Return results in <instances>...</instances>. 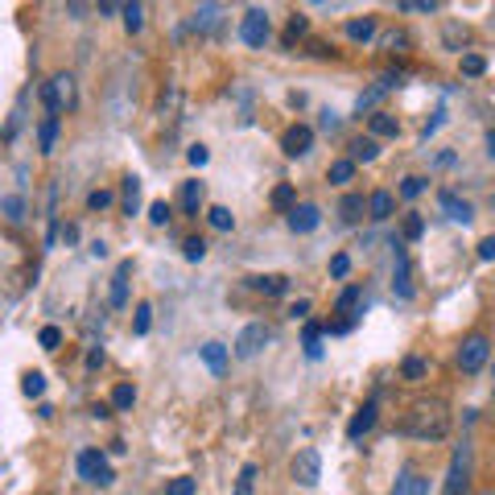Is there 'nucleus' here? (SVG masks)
I'll list each match as a JSON object with an SVG mask.
<instances>
[{
	"instance_id": "obj_38",
	"label": "nucleus",
	"mask_w": 495,
	"mask_h": 495,
	"mask_svg": "<svg viewBox=\"0 0 495 495\" xmlns=\"http://www.w3.org/2000/svg\"><path fill=\"white\" fill-rule=\"evenodd\" d=\"M421 231H425V219L413 211V215H405V239H421Z\"/></svg>"
},
{
	"instance_id": "obj_17",
	"label": "nucleus",
	"mask_w": 495,
	"mask_h": 495,
	"mask_svg": "<svg viewBox=\"0 0 495 495\" xmlns=\"http://www.w3.org/2000/svg\"><path fill=\"white\" fill-rule=\"evenodd\" d=\"M198 356H203V364L211 367L215 376H223V367H227V347H223V343H206Z\"/></svg>"
},
{
	"instance_id": "obj_30",
	"label": "nucleus",
	"mask_w": 495,
	"mask_h": 495,
	"mask_svg": "<svg viewBox=\"0 0 495 495\" xmlns=\"http://www.w3.org/2000/svg\"><path fill=\"white\" fill-rule=\"evenodd\" d=\"M318 339H323V326H318V323H306L302 343H306V356H310V359H318V351H323V347H318Z\"/></svg>"
},
{
	"instance_id": "obj_27",
	"label": "nucleus",
	"mask_w": 495,
	"mask_h": 495,
	"mask_svg": "<svg viewBox=\"0 0 495 495\" xmlns=\"http://www.w3.org/2000/svg\"><path fill=\"white\" fill-rule=\"evenodd\" d=\"M252 487H256V463H244V466H239V479H236V491H231V495H252Z\"/></svg>"
},
{
	"instance_id": "obj_10",
	"label": "nucleus",
	"mask_w": 495,
	"mask_h": 495,
	"mask_svg": "<svg viewBox=\"0 0 495 495\" xmlns=\"http://www.w3.org/2000/svg\"><path fill=\"white\" fill-rule=\"evenodd\" d=\"M359 310H364V289H359V285H347V289L339 293V302H334V314H343L339 323L356 326V314Z\"/></svg>"
},
{
	"instance_id": "obj_34",
	"label": "nucleus",
	"mask_w": 495,
	"mask_h": 495,
	"mask_svg": "<svg viewBox=\"0 0 495 495\" xmlns=\"http://www.w3.org/2000/svg\"><path fill=\"white\" fill-rule=\"evenodd\" d=\"M306 29H310V21H306V17H289V25H285V38H281V42H285V46H293V42H298V38H302Z\"/></svg>"
},
{
	"instance_id": "obj_33",
	"label": "nucleus",
	"mask_w": 495,
	"mask_h": 495,
	"mask_svg": "<svg viewBox=\"0 0 495 495\" xmlns=\"http://www.w3.org/2000/svg\"><path fill=\"white\" fill-rule=\"evenodd\" d=\"M55 140H58V116H46L42 120V153L55 149Z\"/></svg>"
},
{
	"instance_id": "obj_26",
	"label": "nucleus",
	"mask_w": 495,
	"mask_h": 495,
	"mask_svg": "<svg viewBox=\"0 0 495 495\" xmlns=\"http://www.w3.org/2000/svg\"><path fill=\"white\" fill-rule=\"evenodd\" d=\"M132 405H137V388H132V384L112 388V409H132Z\"/></svg>"
},
{
	"instance_id": "obj_40",
	"label": "nucleus",
	"mask_w": 495,
	"mask_h": 495,
	"mask_svg": "<svg viewBox=\"0 0 495 495\" xmlns=\"http://www.w3.org/2000/svg\"><path fill=\"white\" fill-rule=\"evenodd\" d=\"M38 343H42V347H46V351H55V347H58V343H63V331H58V326H46V331H42V334H38Z\"/></svg>"
},
{
	"instance_id": "obj_16",
	"label": "nucleus",
	"mask_w": 495,
	"mask_h": 495,
	"mask_svg": "<svg viewBox=\"0 0 495 495\" xmlns=\"http://www.w3.org/2000/svg\"><path fill=\"white\" fill-rule=\"evenodd\" d=\"M252 289H256V293H269V298H281V293L289 289V281L281 277V273H269V277H252Z\"/></svg>"
},
{
	"instance_id": "obj_49",
	"label": "nucleus",
	"mask_w": 495,
	"mask_h": 495,
	"mask_svg": "<svg viewBox=\"0 0 495 495\" xmlns=\"http://www.w3.org/2000/svg\"><path fill=\"white\" fill-rule=\"evenodd\" d=\"M289 314H293V318H306V314H310V302H298Z\"/></svg>"
},
{
	"instance_id": "obj_46",
	"label": "nucleus",
	"mask_w": 495,
	"mask_h": 495,
	"mask_svg": "<svg viewBox=\"0 0 495 495\" xmlns=\"http://www.w3.org/2000/svg\"><path fill=\"white\" fill-rule=\"evenodd\" d=\"M347 273H351V256H343V252H339V256L331 260V277H347Z\"/></svg>"
},
{
	"instance_id": "obj_28",
	"label": "nucleus",
	"mask_w": 495,
	"mask_h": 495,
	"mask_svg": "<svg viewBox=\"0 0 495 495\" xmlns=\"http://www.w3.org/2000/svg\"><path fill=\"white\" fill-rule=\"evenodd\" d=\"M351 178H356V162H351V157H343V162H334V165H331V182H334V186H347Z\"/></svg>"
},
{
	"instance_id": "obj_4",
	"label": "nucleus",
	"mask_w": 495,
	"mask_h": 495,
	"mask_svg": "<svg viewBox=\"0 0 495 495\" xmlns=\"http://www.w3.org/2000/svg\"><path fill=\"white\" fill-rule=\"evenodd\" d=\"M269 33H273L269 13H264V9H248L244 13V21H239V38H244L252 50H260V46L269 42Z\"/></svg>"
},
{
	"instance_id": "obj_25",
	"label": "nucleus",
	"mask_w": 495,
	"mask_h": 495,
	"mask_svg": "<svg viewBox=\"0 0 495 495\" xmlns=\"http://www.w3.org/2000/svg\"><path fill=\"white\" fill-rule=\"evenodd\" d=\"M215 21H219V4H203V9H194V17H190L194 29H215Z\"/></svg>"
},
{
	"instance_id": "obj_29",
	"label": "nucleus",
	"mask_w": 495,
	"mask_h": 495,
	"mask_svg": "<svg viewBox=\"0 0 495 495\" xmlns=\"http://www.w3.org/2000/svg\"><path fill=\"white\" fill-rule=\"evenodd\" d=\"M206 219H211V227H215V231H231V227H236V215H231L227 206H211V211H206Z\"/></svg>"
},
{
	"instance_id": "obj_14",
	"label": "nucleus",
	"mask_w": 495,
	"mask_h": 495,
	"mask_svg": "<svg viewBox=\"0 0 495 495\" xmlns=\"http://www.w3.org/2000/svg\"><path fill=\"white\" fill-rule=\"evenodd\" d=\"M438 203H441V211H446L450 219H458V223H471V219H474L471 203H463V198H458L454 190H441V194H438Z\"/></svg>"
},
{
	"instance_id": "obj_37",
	"label": "nucleus",
	"mask_w": 495,
	"mask_h": 495,
	"mask_svg": "<svg viewBox=\"0 0 495 495\" xmlns=\"http://www.w3.org/2000/svg\"><path fill=\"white\" fill-rule=\"evenodd\" d=\"M487 71V63H483V55H463V75H471V79H479Z\"/></svg>"
},
{
	"instance_id": "obj_22",
	"label": "nucleus",
	"mask_w": 495,
	"mask_h": 495,
	"mask_svg": "<svg viewBox=\"0 0 495 495\" xmlns=\"http://www.w3.org/2000/svg\"><path fill=\"white\" fill-rule=\"evenodd\" d=\"M198 206H203V182H186L182 186V211L186 215H198Z\"/></svg>"
},
{
	"instance_id": "obj_42",
	"label": "nucleus",
	"mask_w": 495,
	"mask_h": 495,
	"mask_svg": "<svg viewBox=\"0 0 495 495\" xmlns=\"http://www.w3.org/2000/svg\"><path fill=\"white\" fill-rule=\"evenodd\" d=\"M421 190H425V178H417V173H413V178H405V182H400V194H405V198H417Z\"/></svg>"
},
{
	"instance_id": "obj_6",
	"label": "nucleus",
	"mask_w": 495,
	"mask_h": 495,
	"mask_svg": "<svg viewBox=\"0 0 495 495\" xmlns=\"http://www.w3.org/2000/svg\"><path fill=\"white\" fill-rule=\"evenodd\" d=\"M487 356H491V343H487L483 334H471V339H463V347H458V367H463L466 376H474V372L487 364Z\"/></svg>"
},
{
	"instance_id": "obj_13",
	"label": "nucleus",
	"mask_w": 495,
	"mask_h": 495,
	"mask_svg": "<svg viewBox=\"0 0 495 495\" xmlns=\"http://www.w3.org/2000/svg\"><path fill=\"white\" fill-rule=\"evenodd\" d=\"M318 223H323V215H318V206H314V203H302V206H293V211H289V227L298 231V236L314 231Z\"/></svg>"
},
{
	"instance_id": "obj_51",
	"label": "nucleus",
	"mask_w": 495,
	"mask_h": 495,
	"mask_svg": "<svg viewBox=\"0 0 495 495\" xmlns=\"http://www.w3.org/2000/svg\"><path fill=\"white\" fill-rule=\"evenodd\" d=\"M491 376H495V367H491Z\"/></svg>"
},
{
	"instance_id": "obj_44",
	"label": "nucleus",
	"mask_w": 495,
	"mask_h": 495,
	"mask_svg": "<svg viewBox=\"0 0 495 495\" xmlns=\"http://www.w3.org/2000/svg\"><path fill=\"white\" fill-rule=\"evenodd\" d=\"M186 260H203L206 256V244H203V239H198V236H194V239H186Z\"/></svg>"
},
{
	"instance_id": "obj_50",
	"label": "nucleus",
	"mask_w": 495,
	"mask_h": 495,
	"mask_svg": "<svg viewBox=\"0 0 495 495\" xmlns=\"http://www.w3.org/2000/svg\"><path fill=\"white\" fill-rule=\"evenodd\" d=\"M487 145H491V149H487V153H491V157H495V132H491V137H487Z\"/></svg>"
},
{
	"instance_id": "obj_41",
	"label": "nucleus",
	"mask_w": 495,
	"mask_h": 495,
	"mask_svg": "<svg viewBox=\"0 0 495 495\" xmlns=\"http://www.w3.org/2000/svg\"><path fill=\"white\" fill-rule=\"evenodd\" d=\"M421 376H425V359L409 356V359H405V380H421Z\"/></svg>"
},
{
	"instance_id": "obj_5",
	"label": "nucleus",
	"mask_w": 495,
	"mask_h": 495,
	"mask_svg": "<svg viewBox=\"0 0 495 495\" xmlns=\"http://www.w3.org/2000/svg\"><path fill=\"white\" fill-rule=\"evenodd\" d=\"M293 479L302 487H318V479H323V458H318V450L314 446H306V450H298L293 454Z\"/></svg>"
},
{
	"instance_id": "obj_39",
	"label": "nucleus",
	"mask_w": 495,
	"mask_h": 495,
	"mask_svg": "<svg viewBox=\"0 0 495 495\" xmlns=\"http://www.w3.org/2000/svg\"><path fill=\"white\" fill-rule=\"evenodd\" d=\"M87 206H91V211H108V206H112V190H91V194H87Z\"/></svg>"
},
{
	"instance_id": "obj_3",
	"label": "nucleus",
	"mask_w": 495,
	"mask_h": 495,
	"mask_svg": "<svg viewBox=\"0 0 495 495\" xmlns=\"http://www.w3.org/2000/svg\"><path fill=\"white\" fill-rule=\"evenodd\" d=\"M42 99H46V108H50V116L71 112V108H75V79H71V75H55L50 83L42 87Z\"/></svg>"
},
{
	"instance_id": "obj_32",
	"label": "nucleus",
	"mask_w": 495,
	"mask_h": 495,
	"mask_svg": "<svg viewBox=\"0 0 495 495\" xmlns=\"http://www.w3.org/2000/svg\"><path fill=\"white\" fill-rule=\"evenodd\" d=\"M124 25H129V33H137L140 25H145V4H124Z\"/></svg>"
},
{
	"instance_id": "obj_18",
	"label": "nucleus",
	"mask_w": 495,
	"mask_h": 495,
	"mask_svg": "<svg viewBox=\"0 0 495 495\" xmlns=\"http://www.w3.org/2000/svg\"><path fill=\"white\" fill-rule=\"evenodd\" d=\"M364 211H367L364 194H347L343 203H339V215H343V223H359V219H364Z\"/></svg>"
},
{
	"instance_id": "obj_19",
	"label": "nucleus",
	"mask_w": 495,
	"mask_h": 495,
	"mask_svg": "<svg viewBox=\"0 0 495 495\" xmlns=\"http://www.w3.org/2000/svg\"><path fill=\"white\" fill-rule=\"evenodd\" d=\"M392 206H397V203H392V194L376 190L372 198H367V215H372V219H388V215H392Z\"/></svg>"
},
{
	"instance_id": "obj_47",
	"label": "nucleus",
	"mask_w": 495,
	"mask_h": 495,
	"mask_svg": "<svg viewBox=\"0 0 495 495\" xmlns=\"http://www.w3.org/2000/svg\"><path fill=\"white\" fill-rule=\"evenodd\" d=\"M479 260H495V236L479 239Z\"/></svg>"
},
{
	"instance_id": "obj_21",
	"label": "nucleus",
	"mask_w": 495,
	"mask_h": 495,
	"mask_svg": "<svg viewBox=\"0 0 495 495\" xmlns=\"http://www.w3.org/2000/svg\"><path fill=\"white\" fill-rule=\"evenodd\" d=\"M367 124H372V137H397V132H400L397 116H388V112H376Z\"/></svg>"
},
{
	"instance_id": "obj_48",
	"label": "nucleus",
	"mask_w": 495,
	"mask_h": 495,
	"mask_svg": "<svg viewBox=\"0 0 495 495\" xmlns=\"http://www.w3.org/2000/svg\"><path fill=\"white\" fill-rule=\"evenodd\" d=\"M186 157H190V165H206V157H211V153H206V145H194Z\"/></svg>"
},
{
	"instance_id": "obj_45",
	"label": "nucleus",
	"mask_w": 495,
	"mask_h": 495,
	"mask_svg": "<svg viewBox=\"0 0 495 495\" xmlns=\"http://www.w3.org/2000/svg\"><path fill=\"white\" fill-rule=\"evenodd\" d=\"M149 219H153L157 227L170 223V203H153V206H149Z\"/></svg>"
},
{
	"instance_id": "obj_12",
	"label": "nucleus",
	"mask_w": 495,
	"mask_h": 495,
	"mask_svg": "<svg viewBox=\"0 0 495 495\" xmlns=\"http://www.w3.org/2000/svg\"><path fill=\"white\" fill-rule=\"evenodd\" d=\"M129 277H132V260H120L116 277H112V298H108L116 310H124V306H129Z\"/></svg>"
},
{
	"instance_id": "obj_35",
	"label": "nucleus",
	"mask_w": 495,
	"mask_h": 495,
	"mask_svg": "<svg viewBox=\"0 0 495 495\" xmlns=\"http://www.w3.org/2000/svg\"><path fill=\"white\" fill-rule=\"evenodd\" d=\"M273 206H277V211H293V206H298V203H293V186L281 182L277 190H273Z\"/></svg>"
},
{
	"instance_id": "obj_15",
	"label": "nucleus",
	"mask_w": 495,
	"mask_h": 495,
	"mask_svg": "<svg viewBox=\"0 0 495 495\" xmlns=\"http://www.w3.org/2000/svg\"><path fill=\"white\" fill-rule=\"evenodd\" d=\"M372 425H376V400H367L364 409H359L356 417H351V425H347V438H351V441H359L367 430H372Z\"/></svg>"
},
{
	"instance_id": "obj_9",
	"label": "nucleus",
	"mask_w": 495,
	"mask_h": 495,
	"mask_svg": "<svg viewBox=\"0 0 495 495\" xmlns=\"http://www.w3.org/2000/svg\"><path fill=\"white\" fill-rule=\"evenodd\" d=\"M314 145V129L310 124H289L285 129V137H281V149L289 153V157H306Z\"/></svg>"
},
{
	"instance_id": "obj_43",
	"label": "nucleus",
	"mask_w": 495,
	"mask_h": 495,
	"mask_svg": "<svg viewBox=\"0 0 495 495\" xmlns=\"http://www.w3.org/2000/svg\"><path fill=\"white\" fill-rule=\"evenodd\" d=\"M165 495H194V479H186V474L182 479H173V483L165 487Z\"/></svg>"
},
{
	"instance_id": "obj_31",
	"label": "nucleus",
	"mask_w": 495,
	"mask_h": 495,
	"mask_svg": "<svg viewBox=\"0 0 495 495\" xmlns=\"http://www.w3.org/2000/svg\"><path fill=\"white\" fill-rule=\"evenodd\" d=\"M21 392H25V397H42V392H46V376H42V372H25V376H21Z\"/></svg>"
},
{
	"instance_id": "obj_11",
	"label": "nucleus",
	"mask_w": 495,
	"mask_h": 495,
	"mask_svg": "<svg viewBox=\"0 0 495 495\" xmlns=\"http://www.w3.org/2000/svg\"><path fill=\"white\" fill-rule=\"evenodd\" d=\"M392 495H430V479H425L417 466H405L397 487H392Z\"/></svg>"
},
{
	"instance_id": "obj_24",
	"label": "nucleus",
	"mask_w": 495,
	"mask_h": 495,
	"mask_svg": "<svg viewBox=\"0 0 495 495\" xmlns=\"http://www.w3.org/2000/svg\"><path fill=\"white\" fill-rule=\"evenodd\" d=\"M137 206H140V178H137V173H129V178H124V211L137 215Z\"/></svg>"
},
{
	"instance_id": "obj_36",
	"label": "nucleus",
	"mask_w": 495,
	"mask_h": 495,
	"mask_svg": "<svg viewBox=\"0 0 495 495\" xmlns=\"http://www.w3.org/2000/svg\"><path fill=\"white\" fill-rule=\"evenodd\" d=\"M149 323H153V306L140 302L137 306V318H132V331H137V334H149Z\"/></svg>"
},
{
	"instance_id": "obj_1",
	"label": "nucleus",
	"mask_w": 495,
	"mask_h": 495,
	"mask_svg": "<svg viewBox=\"0 0 495 495\" xmlns=\"http://www.w3.org/2000/svg\"><path fill=\"white\" fill-rule=\"evenodd\" d=\"M400 430L409 433V438H421V441L446 438V433H450V409H446V400H438V397L413 400L405 421H400Z\"/></svg>"
},
{
	"instance_id": "obj_20",
	"label": "nucleus",
	"mask_w": 495,
	"mask_h": 495,
	"mask_svg": "<svg viewBox=\"0 0 495 495\" xmlns=\"http://www.w3.org/2000/svg\"><path fill=\"white\" fill-rule=\"evenodd\" d=\"M347 38H351V42H372V38H376V21H372V17L347 21Z\"/></svg>"
},
{
	"instance_id": "obj_7",
	"label": "nucleus",
	"mask_w": 495,
	"mask_h": 495,
	"mask_svg": "<svg viewBox=\"0 0 495 495\" xmlns=\"http://www.w3.org/2000/svg\"><path fill=\"white\" fill-rule=\"evenodd\" d=\"M79 474H83L87 483H96V487H108L116 474H112V466H108V458L99 450H83L79 454Z\"/></svg>"
},
{
	"instance_id": "obj_8",
	"label": "nucleus",
	"mask_w": 495,
	"mask_h": 495,
	"mask_svg": "<svg viewBox=\"0 0 495 495\" xmlns=\"http://www.w3.org/2000/svg\"><path fill=\"white\" fill-rule=\"evenodd\" d=\"M273 339V331L264 323H252V326H244L239 331V339H236V356L239 359H252V356H260L264 351V343Z\"/></svg>"
},
{
	"instance_id": "obj_2",
	"label": "nucleus",
	"mask_w": 495,
	"mask_h": 495,
	"mask_svg": "<svg viewBox=\"0 0 495 495\" xmlns=\"http://www.w3.org/2000/svg\"><path fill=\"white\" fill-rule=\"evenodd\" d=\"M441 495H471V446H458L450 458V471H446V491Z\"/></svg>"
},
{
	"instance_id": "obj_23",
	"label": "nucleus",
	"mask_w": 495,
	"mask_h": 495,
	"mask_svg": "<svg viewBox=\"0 0 495 495\" xmlns=\"http://www.w3.org/2000/svg\"><path fill=\"white\" fill-rule=\"evenodd\" d=\"M376 153H380L376 137H359V140H351V162H372Z\"/></svg>"
}]
</instances>
